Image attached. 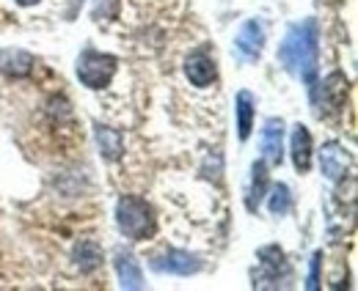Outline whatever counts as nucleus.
Instances as JSON below:
<instances>
[{
	"label": "nucleus",
	"instance_id": "13",
	"mask_svg": "<svg viewBox=\"0 0 358 291\" xmlns=\"http://www.w3.org/2000/svg\"><path fill=\"white\" fill-rule=\"evenodd\" d=\"M94 135H96L99 154H102L108 163H113V160H119V157H122V151H124V140H122L119 129L105 126V124H96L94 126Z\"/></svg>",
	"mask_w": 358,
	"mask_h": 291
},
{
	"label": "nucleus",
	"instance_id": "4",
	"mask_svg": "<svg viewBox=\"0 0 358 291\" xmlns=\"http://www.w3.org/2000/svg\"><path fill=\"white\" fill-rule=\"evenodd\" d=\"M185 75L196 88H207L218 80V64L210 47H199L185 58Z\"/></svg>",
	"mask_w": 358,
	"mask_h": 291
},
{
	"label": "nucleus",
	"instance_id": "1",
	"mask_svg": "<svg viewBox=\"0 0 358 291\" xmlns=\"http://www.w3.org/2000/svg\"><path fill=\"white\" fill-rule=\"evenodd\" d=\"M278 61L284 69L303 83H314L317 61H320V28L317 20H303L298 25H289L284 42L278 47Z\"/></svg>",
	"mask_w": 358,
	"mask_h": 291
},
{
	"label": "nucleus",
	"instance_id": "19",
	"mask_svg": "<svg viewBox=\"0 0 358 291\" xmlns=\"http://www.w3.org/2000/svg\"><path fill=\"white\" fill-rule=\"evenodd\" d=\"M320 264H322V253H314L312 255V272H309V289H317L320 286Z\"/></svg>",
	"mask_w": 358,
	"mask_h": 291
},
{
	"label": "nucleus",
	"instance_id": "7",
	"mask_svg": "<svg viewBox=\"0 0 358 291\" xmlns=\"http://www.w3.org/2000/svg\"><path fill=\"white\" fill-rule=\"evenodd\" d=\"M320 85H322V88H320V99H317L320 116H328V113H334V110L342 107L345 94H348V80H345V75L334 72V75H328Z\"/></svg>",
	"mask_w": 358,
	"mask_h": 291
},
{
	"label": "nucleus",
	"instance_id": "11",
	"mask_svg": "<svg viewBox=\"0 0 358 291\" xmlns=\"http://www.w3.org/2000/svg\"><path fill=\"white\" fill-rule=\"evenodd\" d=\"M289 151H292V163L298 167V173H306L312 165V135L303 124L292 126V140H289Z\"/></svg>",
	"mask_w": 358,
	"mask_h": 291
},
{
	"label": "nucleus",
	"instance_id": "15",
	"mask_svg": "<svg viewBox=\"0 0 358 291\" xmlns=\"http://www.w3.org/2000/svg\"><path fill=\"white\" fill-rule=\"evenodd\" d=\"M116 272L124 289H143V275L133 253H124V250L116 253Z\"/></svg>",
	"mask_w": 358,
	"mask_h": 291
},
{
	"label": "nucleus",
	"instance_id": "12",
	"mask_svg": "<svg viewBox=\"0 0 358 291\" xmlns=\"http://www.w3.org/2000/svg\"><path fill=\"white\" fill-rule=\"evenodd\" d=\"M234 110H237V135H240V140H248L251 129H254V113H257L254 94L251 91H240L237 99H234Z\"/></svg>",
	"mask_w": 358,
	"mask_h": 291
},
{
	"label": "nucleus",
	"instance_id": "3",
	"mask_svg": "<svg viewBox=\"0 0 358 291\" xmlns=\"http://www.w3.org/2000/svg\"><path fill=\"white\" fill-rule=\"evenodd\" d=\"M119 69V61L108 52H96V50H86L80 58H78V77L86 88H108L113 75Z\"/></svg>",
	"mask_w": 358,
	"mask_h": 291
},
{
	"label": "nucleus",
	"instance_id": "6",
	"mask_svg": "<svg viewBox=\"0 0 358 291\" xmlns=\"http://www.w3.org/2000/svg\"><path fill=\"white\" fill-rule=\"evenodd\" d=\"M152 269L157 272H174V275H193L201 269L199 255H190L185 250H169L157 258H152Z\"/></svg>",
	"mask_w": 358,
	"mask_h": 291
},
{
	"label": "nucleus",
	"instance_id": "5",
	"mask_svg": "<svg viewBox=\"0 0 358 291\" xmlns=\"http://www.w3.org/2000/svg\"><path fill=\"white\" fill-rule=\"evenodd\" d=\"M320 167H322L325 179H331V181L345 179V176H348V167H350V154H348V149H345L342 143H336V140L325 143L322 151H320Z\"/></svg>",
	"mask_w": 358,
	"mask_h": 291
},
{
	"label": "nucleus",
	"instance_id": "16",
	"mask_svg": "<svg viewBox=\"0 0 358 291\" xmlns=\"http://www.w3.org/2000/svg\"><path fill=\"white\" fill-rule=\"evenodd\" d=\"M251 193H248V209L254 211V209L262 204V198H265V190H268V167L265 163H254L251 167Z\"/></svg>",
	"mask_w": 358,
	"mask_h": 291
},
{
	"label": "nucleus",
	"instance_id": "14",
	"mask_svg": "<svg viewBox=\"0 0 358 291\" xmlns=\"http://www.w3.org/2000/svg\"><path fill=\"white\" fill-rule=\"evenodd\" d=\"M72 258L78 264V269L83 275H91L94 269L102 267V248L94 242V239H80L75 248H72Z\"/></svg>",
	"mask_w": 358,
	"mask_h": 291
},
{
	"label": "nucleus",
	"instance_id": "20",
	"mask_svg": "<svg viewBox=\"0 0 358 291\" xmlns=\"http://www.w3.org/2000/svg\"><path fill=\"white\" fill-rule=\"evenodd\" d=\"M17 3H20V6H36L39 0H17Z\"/></svg>",
	"mask_w": 358,
	"mask_h": 291
},
{
	"label": "nucleus",
	"instance_id": "8",
	"mask_svg": "<svg viewBox=\"0 0 358 291\" xmlns=\"http://www.w3.org/2000/svg\"><path fill=\"white\" fill-rule=\"evenodd\" d=\"M237 50L248 58V61H257L259 55H262V50H265V28L257 22V20H248V22H243V28L237 31Z\"/></svg>",
	"mask_w": 358,
	"mask_h": 291
},
{
	"label": "nucleus",
	"instance_id": "10",
	"mask_svg": "<svg viewBox=\"0 0 358 291\" xmlns=\"http://www.w3.org/2000/svg\"><path fill=\"white\" fill-rule=\"evenodd\" d=\"M36 66V58L25 50H0V75L6 77H28Z\"/></svg>",
	"mask_w": 358,
	"mask_h": 291
},
{
	"label": "nucleus",
	"instance_id": "2",
	"mask_svg": "<svg viewBox=\"0 0 358 291\" xmlns=\"http://www.w3.org/2000/svg\"><path fill=\"white\" fill-rule=\"evenodd\" d=\"M116 223H119V231L127 237V239H149L155 231H157V217H155V209L149 207L143 198L138 195H122L119 204H116Z\"/></svg>",
	"mask_w": 358,
	"mask_h": 291
},
{
	"label": "nucleus",
	"instance_id": "18",
	"mask_svg": "<svg viewBox=\"0 0 358 291\" xmlns=\"http://www.w3.org/2000/svg\"><path fill=\"white\" fill-rule=\"evenodd\" d=\"M289 204H292L289 187H287V184H275V187H273V195H270V211L281 217V214L289 211Z\"/></svg>",
	"mask_w": 358,
	"mask_h": 291
},
{
	"label": "nucleus",
	"instance_id": "9",
	"mask_svg": "<svg viewBox=\"0 0 358 291\" xmlns=\"http://www.w3.org/2000/svg\"><path fill=\"white\" fill-rule=\"evenodd\" d=\"M262 154L270 165H281L284 160V121L268 119L262 126Z\"/></svg>",
	"mask_w": 358,
	"mask_h": 291
},
{
	"label": "nucleus",
	"instance_id": "17",
	"mask_svg": "<svg viewBox=\"0 0 358 291\" xmlns=\"http://www.w3.org/2000/svg\"><path fill=\"white\" fill-rule=\"evenodd\" d=\"M259 258H262V267L270 272V283H275L278 281V269L281 272H287V261H284V253L278 248H262L259 250Z\"/></svg>",
	"mask_w": 358,
	"mask_h": 291
}]
</instances>
